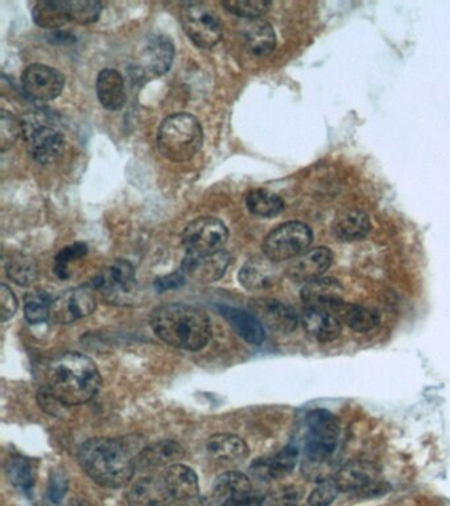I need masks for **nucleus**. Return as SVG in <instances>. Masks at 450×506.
I'll list each match as a JSON object with an SVG mask.
<instances>
[{
  "mask_svg": "<svg viewBox=\"0 0 450 506\" xmlns=\"http://www.w3.org/2000/svg\"><path fill=\"white\" fill-rule=\"evenodd\" d=\"M45 388L62 405L89 402L101 388V375L96 364L78 352H68L56 357L47 369Z\"/></svg>",
  "mask_w": 450,
  "mask_h": 506,
  "instance_id": "1",
  "label": "nucleus"
},
{
  "mask_svg": "<svg viewBox=\"0 0 450 506\" xmlns=\"http://www.w3.org/2000/svg\"><path fill=\"white\" fill-rule=\"evenodd\" d=\"M151 326L162 342L185 351H199L212 338V323L207 312L182 303L155 310Z\"/></svg>",
  "mask_w": 450,
  "mask_h": 506,
  "instance_id": "2",
  "label": "nucleus"
},
{
  "mask_svg": "<svg viewBox=\"0 0 450 506\" xmlns=\"http://www.w3.org/2000/svg\"><path fill=\"white\" fill-rule=\"evenodd\" d=\"M82 470L102 487L122 488L133 480L135 457L126 446L110 438H94L78 451Z\"/></svg>",
  "mask_w": 450,
  "mask_h": 506,
  "instance_id": "3",
  "label": "nucleus"
},
{
  "mask_svg": "<svg viewBox=\"0 0 450 506\" xmlns=\"http://www.w3.org/2000/svg\"><path fill=\"white\" fill-rule=\"evenodd\" d=\"M204 133L197 119L189 113L168 116L158 131V148L162 156L175 163H185L201 149Z\"/></svg>",
  "mask_w": 450,
  "mask_h": 506,
  "instance_id": "4",
  "label": "nucleus"
},
{
  "mask_svg": "<svg viewBox=\"0 0 450 506\" xmlns=\"http://www.w3.org/2000/svg\"><path fill=\"white\" fill-rule=\"evenodd\" d=\"M22 138L31 158L39 164H52L65 149V135L45 113H32L22 121Z\"/></svg>",
  "mask_w": 450,
  "mask_h": 506,
  "instance_id": "5",
  "label": "nucleus"
},
{
  "mask_svg": "<svg viewBox=\"0 0 450 506\" xmlns=\"http://www.w3.org/2000/svg\"><path fill=\"white\" fill-rule=\"evenodd\" d=\"M306 426L304 457L315 460L333 459L341 431L337 417L325 409H316L307 414Z\"/></svg>",
  "mask_w": 450,
  "mask_h": 506,
  "instance_id": "6",
  "label": "nucleus"
},
{
  "mask_svg": "<svg viewBox=\"0 0 450 506\" xmlns=\"http://www.w3.org/2000/svg\"><path fill=\"white\" fill-rule=\"evenodd\" d=\"M312 241L313 232L309 226L301 221H289L264 239L263 253L271 263L287 261L307 252Z\"/></svg>",
  "mask_w": 450,
  "mask_h": 506,
  "instance_id": "7",
  "label": "nucleus"
},
{
  "mask_svg": "<svg viewBox=\"0 0 450 506\" xmlns=\"http://www.w3.org/2000/svg\"><path fill=\"white\" fill-rule=\"evenodd\" d=\"M340 492L362 497L383 496L390 485L381 480V468L369 460H353L340 467L335 476Z\"/></svg>",
  "mask_w": 450,
  "mask_h": 506,
  "instance_id": "8",
  "label": "nucleus"
},
{
  "mask_svg": "<svg viewBox=\"0 0 450 506\" xmlns=\"http://www.w3.org/2000/svg\"><path fill=\"white\" fill-rule=\"evenodd\" d=\"M181 25L188 37L199 48L210 50L224 35L221 20L204 3H188L181 8Z\"/></svg>",
  "mask_w": 450,
  "mask_h": 506,
  "instance_id": "9",
  "label": "nucleus"
},
{
  "mask_svg": "<svg viewBox=\"0 0 450 506\" xmlns=\"http://www.w3.org/2000/svg\"><path fill=\"white\" fill-rule=\"evenodd\" d=\"M94 284L108 303L114 305H131L135 301L138 290L135 269L126 260H116L108 264L106 268L96 276Z\"/></svg>",
  "mask_w": 450,
  "mask_h": 506,
  "instance_id": "10",
  "label": "nucleus"
},
{
  "mask_svg": "<svg viewBox=\"0 0 450 506\" xmlns=\"http://www.w3.org/2000/svg\"><path fill=\"white\" fill-rule=\"evenodd\" d=\"M229 232L226 226L216 218H199L193 221L182 234V244L187 255L205 256L222 251Z\"/></svg>",
  "mask_w": 450,
  "mask_h": 506,
  "instance_id": "11",
  "label": "nucleus"
},
{
  "mask_svg": "<svg viewBox=\"0 0 450 506\" xmlns=\"http://www.w3.org/2000/svg\"><path fill=\"white\" fill-rule=\"evenodd\" d=\"M173 57L175 48L167 36L148 37L133 64V76L139 81H150L164 76L172 67Z\"/></svg>",
  "mask_w": 450,
  "mask_h": 506,
  "instance_id": "12",
  "label": "nucleus"
},
{
  "mask_svg": "<svg viewBox=\"0 0 450 506\" xmlns=\"http://www.w3.org/2000/svg\"><path fill=\"white\" fill-rule=\"evenodd\" d=\"M96 308L93 288L79 286L70 289L52 301L50 320L56 325H69L74 321L87 318Z\"/></svg>",
  "mask_w": 450,
  "mask_h": 506,
  "instance_id": "13",
  "label": "nucleus"
},
{
  "mask_svg": "<svg viewBox=\"0 0 450 506\" xmlns=\"http://www.w3.org/2000/svg\"><path fill=\"white\" fill-rule=\"evenodd\" d=\"M64 86V76L47 65H31L23 74V89L35 101H53L62 93Z\"/></svg>",
  "mask_w": 450,
  "mask_h": 506,
  "instance_id": "14",
  "label": "nucleus"
},
{
  "mask_svg": "<svg viewBox=\"0 0 450 506\" xmlns=\"http://www.w3.org/2000/svg\"><path fill=\"white\" fill-rule=\"evenodd\" d=\"M301 301L306 309L325 310L337 314L344 305V288L335 278H318L301 289Z\"/></svg>",
  "mask_w": 450,
  "mask_h": 506,
  "instance_id": "15",
  "label": "nucleus"
},
{
  "mask_svg": "<svg viewBox=\"0 0 450 506\" xmlns=\"http://www.w3.org/2000/svg\"><path fill=\"white\" fill-rule=\"evenodd\" d=\"M229 253L219 251L212 255H187L180 271L184 277L196 284H210L219 280L229 267Z\"/></svg>",
  "mask_w": 450,
  "mask_h": 506,
  "instance_id": "16",
  "label": "nucleus"
},
{
  "mask_svg": "<svg viewBox=\"0 0 450 506\" xmlns=\"http://www.w3.org/2000/svg\"><path fill=\"white\" fill-rule=\"evenodd\" d=\"M333 253L326 247H317L304 252L287 269V276L295 283H310L323 277L332 267Z\"/></svg>",
  "mask_w": 450,
  "mask_h": 506,
  "instance_id": "17",
  "label": "nucleus"
},
{
  "mask_svg": "<svg viewBox=\"0 0 450 506\" xmlns=\"http://www.w3.org/2000/svg\"><path fill=\"white\" fill-rule=\"evenodd\" d=\"M253 314L262 325L272 331L289 334L298 327V320L295 310L276 300H255L252 303Z\"/></svg>",
  "mask_w": 450,
  "mask_h": 506,
  "instance_id": "18",
  "label": "nucleus"
},
{
  "mask_svg": "<svg viewBox=\"0 0 450 506\" xmlns=\"http://www.w3.org/2000/svg\"><path fill=\"white\" fill-rule=\"evenodd\" d=\"M207 456L213 462L225 465H236L249 456L246 442L233 434H216L207 440Z\"/></svg>",
  "mask_w": 450,
  "mask_h": 506,
  "instance_id": "19",
  "label": "nucleus"
},
{
  "mask_svg": "<svg viewBox=\"0 0 450 506\" xmlns=\"http://www.w3.org/2000/svg\"><path fill=\"white\" fill-rule=\"evenodd\" d=\"M301 323L307 334L321 343L335 342L343 332L341 318L335 312L325 310H304Z\"/></svg>",
  "mask_w": 450,
  "mask_h": 506,
  "instance_id": "20",
  "label": "nucleus"
},
{
  "mask_svg": "<svg viewBox=\"0 0 450 506\" xmlns=\"http://www.w3.org/2000/svg\"><path fill=\"white\" fill-rule=\"evenodd\" d=\"M130 506H170L173 499L161 477H142L128 489Z\"/></svg>",
  "mask_w": 450,
  "mask_h": 506,
  "instance_id": "21",
  "label": "nucleus"
},
{
  "mask_svg": "<svg viewBox=\"0 0 450 506\" xmlns=\"http://www.w3.org/2000/svg\"><path fill=\"white\" fill-rule=\"evenodd\" d=\"M161 479L175 502L187 501L198 496L197 474L187 465H170L162 472Z\"/></svg>",
  "mask_w": 450,
  "mask_h": 506,
  "instance_id": "22",
  "label": "nucleus"
},
{
  "mask_svg": "<svg viewBox=\"0 0 450 506\" xmlns=\"http://www.w3.org/2000/svg\"><path fill=\"white\" fill-rule=\"evenodd\" d=\"M184 456L185 448L180 443L175 440H161L139 452L135 457V465L145 468L170 467L178 465Z\"/></svg>",
  "mask_w": 450,
  "mask_h": 506,
  "instance_id": "23",
  "label": "nucleus"
},
{
  "mask_svg": "<svg viewBox=\"0 0 450 506\" xmlns=\"http://www.w3.org/2000/svg\"><path fill=\"white\" fill-rule=\"evenodd\" d=\"M218 310L222 317L238 332L239 337L243 338L247 343L259 346L266 339L264 326L253 312H247L241 309L227 308V306Z\"/></svg>",
  "mask_w": 450,
  "mask_h": 506,
  "instance_id": "24",
  "label": "nucleus"
},
{
  "mask_svg": "<svg viewBox=\"0 0 450 506\" xmlns=\"http://www.w3.org/2000/svg\"><path fill=\"white\" fill-rule=\"evenodd\" d=\"M96 95L106 110L118 111L126 104L124 77L114 69H105L96 78Z\"/></svg>",
  "mask_w": 450,
  "mask_h": 506,
  "instance_id": "25",
  "label": "nucleus"
},
{
  "mask_svg": "<svg viewBox=\"0 0 450 506\" xmlns=\"http://www.w3.org/2000/svg\"><path fill=\"white\" fill-rule=\"evenodd\" d=\"M298 451L293 446L283 448L278 454L269 457V459L262 460L253 465V472L256 476L263 480H279L286 477L290 472L295 470L298 465Z\"/></svg>",
  "mask_w": 450,
  "mask_h": 506,
  "instance_id": "26",
  "label": "nucleus"
},
{
  "mask_svg": "<svg viewBox=\"0 0 450 506\" xmlns=\"http://www.w3.org/2000/svg\"><path fill=\"white\" fill-rule=\"evenodd\" d=\"M244 45L255 56H267L275 50L276 35L273 28L262 19L250 20L243 30Z\"/></svg>",
  "mask_w": 450,
  "mask_h": 506,
  "instance_id": "27",
  "label": "nucleus"
},
{
  "mask_svg": "<svg viewBox=\"0 0 450 506\" xmlns=\"http://www.w3.org/2000/svg\"><path fill=\"white\" fill-rule=\"evenodd\" d=\"M372 230V221L360 210H350L335 219L333 234L343 241L361 240Z\"/></svg>",
  "mask_w": 450,
  "mask_h": 506,
  "instance_id": "28",
  "label": "nucleus"
},
{
  "mask_svg": "<svg viewBox=\"0 0 450 506\" xmlns=\"http://www.w3.org/2000/svg\"><path fill=\"white\" fill-rule=\"evenodd\" d=\"M337 315L353 331L360 332V334L374 331L381 325V315L375 310L366 308V306L344 303Z\"/></svg>",
  "mask_w": 450,
  "mask_h": 506,
  "instance_id": "29",
  "label": "nucleus"
},
{
  "mask_svg": "<svg viewBox=\"0 0 450 506\" xmlns=\"http://www.w3.org/2000/svg\"><path fill=\"white\" fill-rule=\"evenodd\" d=\"M250 492H253V485L249 477L241 474V472L229 471L226 474H222L216 479L213 497L216 501L225 502L226 500L250 493Z\"/></svg>",
  "mask_w": 450,
  "mask_h": 506,
  "instance_id": "30",
  "label": "nucleus"
},
{
  "mask_svg": "<svg viewBox=\"0 0 450 506\" xmlns=\"http://www.w3.org/2000/svg\"><path fill=\"white\" fill-rule=\"evenodd\" d=\"M32 16L37 25L50 30L62 27L69 22L65 0H42L36 3Z\"/></svg>",
  "mask_w": 450,
  "mask_h": 506,
  "instance_id": "31",
  "label": "nucleus"
},
{
  "mask_svg": "<svg viewBox=\"0 0 450 506\" xmlns=\"http://www.w3.org/2000/svg\"><path fill=\"white\" fill-rule=\"evenodd\" d=\"M5 272L8 277L20 286H31L39 277V268L35 258L24 253H15L10 256L5 263Z\"/></svg>",
  "mask_w": 450,
  "mask_h": 506,
  "instance_id": "32",
  "label": "nucleus"
},
{
  "mask_svg": "<svg viewBox=\"0 0 450 506\" xmlns=\"http://www.w3.org/2000/svg\"><path fill=\"white\" fill-rule=\"evenodd\" d=\"M247 209L253 215L262 218H273L284 210L283 199L269 190L256 189L250 192L246 198Z\"/></svg>",
  "mask_w": 450,
  "mask_h": 506,
  "instance_id": "33",
  "label": "nucleus"
},
{
  "mask_svg": "<svg viewBox=\"0 0 450 506\" xmlns=\"http://www.w3.org/2000/svg\"><path fill=\"white\" fill-rule=\"evenodd\" d=\"M8 479L22 491L28 492L35 484V468L27 457L15 456L5 465Z\"/></svg>",
  "mask_w": 450,
  "mask_h": 506,
  "instance_id": "34",
  "label": "nucleus"
},
{
  "mask_svg": "<svg viewBox=\"0 0 450 506\" xmlns=\"http://www.w3.org/2000/svg\"><path fill=\"white\" fill-rule=\"evenodd\" d=\"M270 267L264 261L253 260L247 263L239 273V281L246 289L259 290L271 285L272 277Z\"/></svg>",
  "mask_w": 450,
  "mask_h": 506,
  "instance_id": "35",
  "label": "nucleus"
},
{
  "mask_svg": "<svg viewBox=\"0 0 450 506\" xmlns=\"http://www.w3.org/2000/svg\"><path fill=\"white\" fill-rule=\"evenodd\" d=\"M51 305H52V300L47 293L41 292V290L28 293L24 298L25 320L33 325L44 322L50 318Z\"/></svg>",
  "mask_w": 450,
  "mask_h": 506,
  "instance_id": "36",
  "label": "nucleus"
},
{
  "mask_svg": "<svg viewBox=\"0 0 450 506\" xmlns=\"http://www.w3.org/2000/svg\"><path fill=\"white\" fill-rule=\"evenodd\" d=\"M65 5L69 20L78 24H90L96 22L101 15V3L94 0H72V2H65Z\"/></svg>",
  "mask_w": 450,
  "mask_h": 506,
  "instance_id": "37",
  "label": "nucleus"
},
{
  "mask_svg": "<svg viewBox=\"0 0 450 506\" xmlns=\"http://www.w3.org/2000/svg\"><path fill=\"white\" fill-rule=\"evenodd\" d=\"M222 5L229 13L250 20L261 19L271 8V3L266 0H230Z\"/></svg>",
  "mask_w": 450,
  "mask_h": 506,
  "instance_id": "38",
  "label": "nucleus"
},
{
  "mask_svg": "<svg viewBox=\"0 0 450 506\" xmlns=\"http://www.w3.org/2000/svg\"><path fill=\"white\" fill-rule=\"evenodd\" d=\"M87 247L84 243H74L72 246L67 247L59 252L54 258V273L57 277L67 280L69 277V267L72 261L79 260V258L87 256Z\"/></svg>",
  "mask_w": 450,
  "mask_h": 506,
  "instance_id": "39",
  "label": "nucleus"
},
{
  "mask_svg": "<svg viewBox=\"0 0 450 506\" xmlns=\"http://www.w3.org/2000/svg\"><path fill=\"white\" fill-rule=\"evenodd\" d=\"M22 136V122H19L13 113L2 111L0 116V148L3 152L10 149Z\"/></svg>",
  "mask_w": 450,
  "mask_h": 506,
  "instance_id": "40",
  "label": "nucleus"
},
{
  "mask_svg": "<svg viewBox=\"0 0 450 506\" xmlns=\"http://www.w3.org/2000/svg\"><path fill=\"white\" fill-rule=\"evenodd\" d=\"M340 493V489L335 485V479L318 483L317 487L309 494L308 504L309 506H330L335 502V497Z\"/></svg>",
  "mask_w": 450,
  "mask_h": 506,
  "instance_id": "41",
  "label": "nucleus"
},
{
  "mask_svg": "<svg viewBox=\"0 0 450 506\" xmlns=\"http://www.w3.org/2000/svg\"><path fill=\"white\" fill-rule=\"evenodd\" d=\"M0 310H2L0 312H2L3 322L10 321L18 312V300L13 290L5 284L0 286Z\"/></svg>",
  "mask_w": 450,
  "mask_h": 506,
  "instance_id": "42",
  "label": "nucleus"
},
{
  "mask_svg": "<svg viewBox=\"0 0 450 506\" xmlns=\"http://www.w3.org/2000/svg\"><path fill=\"white\" fill-rule=\"evenodd\" d=\"M185 283H187V278L184 277L181 271H179L158 278L155 288L158 292H167V290L180 288Z\"/></svg>",
  "mask_w": 450,
  "mask_h": 506,
  "instance_id": "43",
  "label": "nucleus"
},
{
  "mask_svg": "<svg viewBox=\"0 0 450 506\" xmlns=\"http://www.w3.org/2000/svg\"><path fill=\"white\" fill-rule=\"evenodd\" d=\"M263 501V494L253 491L250 493L241 494V496L226 500V501L222 502L221 506H262Z\"/></svg>",
  "mask_w": 450,
  "mask_h": 506,
  "instance_id": "44",
  "label": "nucleus"
},
{
  "mask_svg": "<svg viewBox=\"0 0 450 506\" xmlns=\"http://www.w3.org/2000/svg\"><path fill=\"white\" fill-rule=\"evenodd\" d=\"M51 499L52 501L59 502L67 492L68 483L62 474H53L52 483H51Z\"/></svg>",
  "mask_w": 450,
  "mask_h": 506,
  "instance_id": "45",
  "label": "nucleus"
},
{
  "mask_svg": "<svg viewBox=\"0 0 450 506\" xmlns=\"http://www.w3.org/2000/svg\"><path fill=\"white\" fill-rule=\"evenodd\" d=\"M179 506H212L207 499L195 497V499L187 500V501L179 502Z\"/></svg>",
  "mask_w": 450,
  "mask_h": 506,
  "instance_id": "46",
  "label": "nucleus"
},
{
  "mask_svg": "<svg viewBox=\"0 0 450 506\" xmlns=\"http://www.w3.org/2000/svg\"><path fill=\"white\" fill-rule=\"evenodd\" d=\"M69 506H93L90 502L85 501V500H74L70 502Z\"/></svg>",
  "mask_w": 450,
  "mask_h": 506,
  "instance_id": "47",
  "label": "nucleus"
},
{
  "mask_svg": "<svg viewBox=\"0 0 450 506\" xmlns=\"http://www.w3.org/2000/svg\"><path fill=\"white\" fill-rule=\"evenodd\" d=\"M292 506H300V505H292ZM301 506H303V505H301Z\"/></svg>",
  "mask_w": 450,
  "mask_h": 506,
  "instance_id": "48",
  "label": "nucleus"
}]
</instances>
